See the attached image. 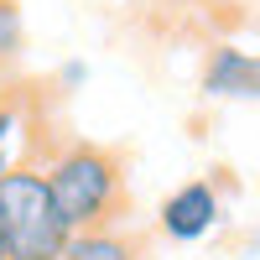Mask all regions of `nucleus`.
Wrapping results in <instances>:
<instances>
[{
  "instance_id": "nucleus-1",
  "label": "nucleus",
  "mask_w": 260,
  "mask_h": 260,
  "mask_svg": "<svg viewBox=\"0 0 260 260\" xmlns=\"http://www.w3.org/2000/svg\"><path fill=\"white\" fill-rule=\"evenodd\" d=\"M42 182H47L52 213L68 234L104 229L110 213L120 208V192H125L120 161L104 146H89V141H73V146L52 151V161L42 167Z\"/></svg>"
},
{
  "instance_id": "nucleus-2",
  "label": "nucleus",
  "mask_w": 260,
  "mask_h": 260,
  "mask_svg": "<svg viewBox=\"0 0 260 260\" xmlns=\"http://www.w3.org/2000/svg\"><path fill=\"white\" fill-rule=\"evenodd\" d=\"M0 240L11 260H57L68 229L57 224L42 167H16L0 177Z\"/></svg>"
},
{
  "instance_id": "nucleus-3",
  "label": "nucleus",
  "mask_w": 260,
  "mask_h": 260,
  "mask_svg": "<svg viewBox=\"0 0 260 260\" xmlns=\"http://www.w3.org/2000/svg\"><path fill=\"white\" fill-rule=\"evenodd\" d=\"M224 219V198H219V187L213 182H182L177 192H167V203H161V234L167 240H203V234Z\"/></svg>"
},
{
  "instance_id": "nucleus-4",
  "label": "nucleus",
  "mask_w": 260,
  "mask_h": 260,
  "mask_svg": "<svg viewBox=\"0 0 260 260\" xmlns=\"http://www.w3.org/2000/svg\"><path fill=\"white\" fill-rule=\"evenodd\" d=\"M203 94L208 99H260V52L213 47L203 68Z\"/></svg>"
},
{
  "instance_id": "nucleus-5",
  "label": "nucleus",
  "mask_w": 260,
  "mask_h": 260,
  "mask_svg": "<svg viewBox=\"0 0 260 260\" xmlns=\"http://www.w3.org/2000/svg\"><path fill=\"white\" fill-rule=\"evenodd\" d=\"M31 130H37V120L26 115V99H21V94H6V99H0V177L16 172V167H26Z\"/></svg>"
},
{
  "instance_id": "nucleus-6",
  "label": "nucleus",
  "mask_w": 260,
  "mask_h": 260,
  "mask_svg": "<svg viewBox=\"0 0 260 260\" xmlns=\"http://www.w3.org/2000/svg\"><path fill=\"white\" fill-rule=\"evenodd\" d=\"M57 260H141L136 240H125L120 229H83V234H68V245H62Z\"/></svg>"
},
{
  "instance_id": "nucleus-7",
  "label": "nucleus",
  "mask_w": 260,
  "mask_h": 260,
  "mask_svg": "<svg viewBox=\"0 0 260 260\" xmlns=\"http://www.w3.org/2000/svg\"><path fill=\"white\" fill-rule=\"evenodd\" d=\"M21 11H16V0H0V62L6 57H16L21 52Z\"/></svg>"
},
{
  "instance_id": "nucleus-8",
  "label": "nucleus",
  "mask_w": 260,
  "mask_h": 260,
  "mask_svg": "<svg viewBox=\"0 0 260 260\" xmlns=\"http://www.w3.org/2000/svg\"><path fill=\"white\" fill-rule=\"evenodd\" d=\"M89 78V68H83V62H68V68H62V83H83Z\"/></svg>"
},
{
  "instance_id": "nucleus-9",
  "label": "nucleus",
  "mask_w": 260,
  "mask_h": 260,
  "mask_svg": "<svg viewBox=\"0 0 260 260\" xmlns=\"http://www.w3.org/2000/svg\"><path fill=\"white\" fill-rule=\"evenodd\" d=\"M250 255H260V224H255V234H250Z\"/></svg>"
},
{
  "instance_id": "nucleus-10",
  "label": "nucleus",
  "mask_w": 260,
  "mask_h": 260,
  "mask_svg": "<svg viewBox=\"0 0 260 260\" xmlns=\"http://www.w3.org/2000/svg\"><path fill=\"white\" fill-rule=\"evenodd\" d=\"M0 260H11V255H6V240H0Z\"/></svg>"
}]
</instances>
